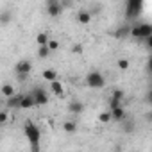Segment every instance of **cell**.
Segmentation results:
<instances>
[{
    "mask_svg": "<svg viewBox=\"0 0 152 152\" xmlns=\"http://www.w3.org/2000/svg\"><path fill=\"white\" fill-rule=\"evenodd\" d=\"M20 99H22V95H13L11 99H7L6 100L7 109H20Z\"/></svg>",
    "mask_w": 152,
    "mask_h": 152,
    "instance_id": "13",
    "label": "cell"
},
{
    "mask_svg": "<svg viewBox=\"0 0 152 152\" xmlns=\"http://www.w3.org/2000/svg\"><path fill=\"white\" fill-rule=\"evenodd\" d=\"M120 124H122V131H124L125 134H131V132L134 131V122H132V120L125 118V120H122Z\"/></svg>",
    "mask_w": 152,
    "mask_h": 152,
    "instance_id": "15",
    "label": "cell"
},
{
    "mask_svg": "<svg viewBox=\"0 0 152 152\" xmlns=\"http://www.w3.org/2000/svg\"><path fill=\"white\" fill-rule=\"evenodd\" d=\"M99 122H102V124L111 122V113H109V111H102V113H99Z\"/></svg>",
    "mask_w": 152,
    "mask_h": 152,
    "instance_id": "22",
    "label": "cell"
},
{
    "mask_svg": "<svg viewBox=\"0 0 152 152\" xmlns=\"http://www.w3.org/2000/svg\"><path fill=\"white\" fill-rule=\"evenodd\" d=\"M47 48H48L50 52H52V50H57V48H59V41H57V39H48Z\"/></svg>",
    "mask_w": 152,
    "mask_h": 152,
    "instance_id": "25",
    "label": "cell"
},
{
    "mask_svg": "<svg viewBox=\"0 0 152 152\" xmlns=\"http://www.w3.org/2000/svg\"><path fill=\"white\" fill-rule=\"evenodd\" d=\"M50 88H52V91H54L56 95H59V97L63 95V84H61L59 81H52V83H50Z\"/></svg>",
    "mask_w": 152,
    "mask_h": 152,
    "instance_id": "20",
    "label": "cell"
},
{
    "mask_svg": "<svg viewBox=\"0 0 152 152\" xmlns=\"http://www.w3.org/2000/svg\"><path fill=\"white\" fill-rule=\"evenodd\" d=\"M86 86L90 90H102L106 86V77L102 75V72L99 70H91L86 73Z\"/></svg>",
    "mask_w": 152,
    "mask_h": 152,
    "instance_id": "3",
    "label": "cell"
},
{
    "mask_svg": "<svg viewBox=\"0 0 152 152\" xmlns=\"http://www.w3.org/2000/svg\"><path fill=\"white\" fill-rule=\"evenodd\" d=\"M129 36L136 38V39H148V38H152V25L148 22H138L131 27Z\"/></svg>",
    "mask_w": 152,
    "mask_h": 152,
    "instance_id": "2",
    "label": "cell"
},
{
    "mask_svg": "<svg viewBox=\"0 0 152 152\" xmlns=\"http://www.w3.org/2000/svg\"><path fill=\"white\" fill-rule=\"evenodd\" d=\"M36 56H38L39 59H47V57L50 56V50H48L47 47H38V52H36Z\"/></svg>",
    "mask_w": 152,
    "mask_h": 152,
    "instance_id": "21",
    "label": "cell"
},
{
    "mask_svg": "<svg viewBox=\"0 0 152 152\" xmlns=\"http://www.w3.org/2000/svg\"><path fill=\"white\" fill-rule=\"evenodd\" d=\"M109 113H111V120H115V122H122V120L127 118V111H125L124 106H118V107L111 109Z\"/></svg>",
    "mask_w": 152,
    "mask_h": 152,
    "instance_id": "10",
    "label": "cell"
},
{
    "mask_svg": "<svg viewBox=\"0 0 152 152\" xmlns=\"http://www.w3.org/2000/svg\"><path fill=\"white\" fill-rule=\"evenodd\" d=\"M31 107H34V99H32V95H31V93L22 95V99H20V109H31Z\"/></svg>",
    "mask_w": 152,
    "mask_h": 152,
    "instance_id": "12",
    "label": "cell"
},
{
    "mask_svg": "<svg viewBox=\"0 0 152 152\" xmlns=\"http://www.w3.org/2000/svg\"><path fill=\"white\" fill-rule=\"evenodd\" d=\"M129 31H131V27H129V25H124V27H120V31L116 32V36L125 38V36H129Z\"/></svg>",
    "mask_w": 152,
    "mask_h": 152,
    "instance_id": "24",
    "label": "cell"
},
{
    "mask_svg": "<svg viewBox=\"0 0 152 152\" xmlns=\"http://www.w3.org/2000/svg\"><path fill=\"white\" fill-rule=\"evenodd\" d=\"M91 11H88V9H81V11H77V22L79 23H83V25H88L90 22H91Z\"/></svg>",
    "mask_w": 152,
    "mask_h": 152,
    "instance_id": "11",
    "label": "cell"
},
{
    "mask_svg": "<svg viewBox=\"0 0 152 152\" xmlns=\"http://www.w3.org/2000/svg\"><path fill=\"white\" fill-rule=\"evenodd\" d=\"M83 111H84V104H83L81 100L73 99V100L68 102V113H70V115H75V116H77V115H81Z\"/></svg>",
    "mask_w": 152,
    "mask_h": 152,
    "instance_id": "9",
    "label": "cell"
},
{
    "mask_svg": "<svg viewBox=\"0 0 152 152\" xmlns=\"http://www.w3.org/2000/svg\"><path fill=\"white\" fill-rule=\"evenodd\" d=\"M72 50H73V54H83V52H84V48H83L81 43H75V45L72 47Z\"/></svg>",
    "mask_w": 152,
    "mask_h": 152,
    "instance_id": "27",
    "label": "cell"
},
{
    "mask_svg": "<svg viewBox=\"0 0 152 152\" xmlns=\"http://www.w3.org/2000/svg\"><path fill=\"white\" fill-rule=\"evenodd\" d=\"M141 7H143V2L141 0H129L125 4V18L127 20H134L140 16L141 13Z\"/></svg>",
    "mask_w": 152,
    "mask_h": 152,
    "instance_id": "4",
    "label": "cell"
},
{
    "mask_svg": "<svg viewBox=\"0 0 152 152\" xmlns=\"http://www.w3.org/2000/svg\"><path fill=\"white\" fill-rule=\"evenodd\" d=\"M124 97H125L124 90H115V91L111 93V97H109V109H107V111H111V109H115V107L122 106Z\"/></svg>",
    "mask_w": 152,
    "mask_h": 152,
    "instance_id": "8",
    "label": "cell"
},
{
    "mask_svg": "<svg viewBox=\"0 0 152 152\" xmlns=\"http://www.w3.org/2000/svg\"><path fill=\"white\" fill-rule=\"evenodd\" d=\"M43 79L48 81V83L57 81V72H56L54 68H45V70H43Z\"/></svg>",
    "mask_w": 152,
    "mask_h": 152,
    "instance_id": "14",
    "label": "cell"
},
{
    "mask_svg": "<svg viewBox=\"0 0 152 152\" xmlns=\"http://www.w3.org/2000/svg\"><path fill=\"white\" fill-rule=\"evenodd\" d=\"M9 120V111L7 109H0V125H4Z\"/></svg>",
    "mask_w": 152,
    "mask_h": 152,
    "instance_id": "23",
    "label": "cell"
},
{
    "mask_svg": "<svg viewBox=\"0 0 152 152\" xmlns=\"http://www.w3.org/2000/svg\"><path fill=\"white\" fill-rule=\"evenodd\" d=\"M118 68H120L122 72L129 70V61H127V59H118Z\"/></svg>",
    "mask_w": 152,
    "mask_h": 152,
    "instance_id": "26",
    "label": "cell"
},
{
    "mask_svg": "<svg viewBox=\"0 0 152 152\" xmlns=\"http://www.w3.org/2000/svg\"><path fill=\"white\" fill-rule=\"evenodd\" d=\"M2 95H4L6 99H11V97L15 95V88H13L11 84H2Z\"/></svg>",
    "mask_w": 152,
    "mask_h": 152,
    "instance_id": "19",
    "label": "cell"
},
{
    "mask_svg": "<svg viewBox=\"0 0 152 152\" xmlns=\"http://www.w3.org/2000/svg\"><path fill=\"white\" fill-rule=\"evenodd\" d=\"M23 134H25V138H27V141H29V145H31L32 152H39V143H41V129H39L34 122L27 120V122H25V125H23Z\"/></svg>",
    "mask_w": 152,
    "mask_h": 152,
    "instance_id": "1",
    "label": "cell"
},
{
    "mask_svg": "<svg viewBox=\"0 0 152 152\" xmlns=\"http://www.w3.org/2000/svg\"><path fill=\"white\" fill-rule=\"evenodd\" d=\"M63 4L59 2V0H48L47 2V15L52 16V18H57L61 13H63Z\"/></svg>",
    "mask_w": 152,
    "mask_h": 152,
    "instance_id": "7",
    "label": "cell"
},
{
    "mask_svg": "<svg viewBox=\"0 0 152 152\" xmlns=\"http://www.w3.org/2000/svg\"><path fill=\"white\" fill-rule=\"evenodd\" d=\"M48 34L47 32H39L38 36H36V43H38V47H47V43H48Z\"/></svg>",
    "mask_w": 152,
    "mask_h": 152,
    "instance_id": "17",
    "label": "cell"
},
{
    "mask_svg": "<svg viewBox=\"0 0 152 152\" xmlns=\"http://www.w3.org/2000/svg\"><path fill=\"white\" fill-rule=\"evenodd\" d=\"M31 72H32V63H31L29 59H20V61L15 64V73L18 75V79H20V81L25 79Z\"/></svg>",
    "mask_w": 152,
    "mask_h": 152,
    "instance_id": "5",
    "label": "cell"
},
{
    "mask_svg": "<svg viewBox=\"0 0 152 152\" xmlns=\"http://www.w3.org/2000/svg\"><path fill=\"white\" fill-rule=\"evenodd\" d=\"M31 95H32V99H34V106H47L48 100H50L48 93H47L43 88H36Z\"/></svg>",
    "mask_w": 152,
    "mask_h": 152,
    "instance_id": "6",
    "label": "cell"
},
{
    "mask_svg": "<svg viewBox=\"0 0 152 152\" xmlns=\"http://www.w3.org/2000/svg\"><path fill=\"white\" fill-rule=\"evenodd\" d=\"M63 129H64V132L72 134V132L77 131V122H73V120H66V122L63 124Z\"/></svg>",
    "mask_w": 152,
    "mask_h": 152,
    "instance_id": "16",
    "label": "cell"
},
{
    "mask_svg": "<svg viewBox=\"0 0 152 152\" xmlns=\"http://www.w3.org/2000/svg\"><path fill=\"white\" fill-rule=\"evenodd\" d=\"M11 20H13V13L11 11H2L0 13V23L2 25H7Z\"/></svg>",
    "mask_w": 152,
    "mask_h": 152,
    "instance_id": "18",
    "label": "cell"
}]
</instances>
